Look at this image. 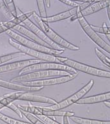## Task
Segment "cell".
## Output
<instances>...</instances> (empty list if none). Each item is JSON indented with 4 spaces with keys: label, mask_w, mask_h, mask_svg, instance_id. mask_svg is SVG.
Here are the masks:
<instances>
[{
    "label": "cell",
    "mask_w": 110,
    "mask_h": 124,
    "mask_svg": "<svg viewBox=\"0 0 110 124\" xmlns=\"http://www.w3.org/2000/svg\"><path fill=\"white\" fill-rule=\"evenodd\" d=\"M11 103H12V101L9 99L8 97H7L5 96H4V97H1V96H0V104H1L2 105H3L5 107L7 108L9 106V104H11Z\"/></svg>",
    "instance_id": "cell-32"
},
{
    "label": "cell",
    "mask_w": 110,
    "mask_h": 124,
    "mask_svg": "<svg viewBox=\"0 0 110 124\" xmlns=\"http://www.w3.org/2000/svg\"><path fill=\"white\" fill-rule=\"evenodd\" d=\"M110 0H101V1H96L95 3L91 4L90 5L81 11V14L83 17L89 16L94 14V13L97 12L101 10L102 9L106 8L110 6Z\"/></svg>",
    "instance_id": "cell-17"
},
{
    "label": "cell",
    "mask_w": 110,
    "mask_h": 124,
    "mask_svg": "<svg viewBox=\"0 0 110 124\" xmlns=\"http://www.w3.org/2000/svg\"><path fill=\"white\" fill-rule=\"evenodd\" d=\"M33 17L35 21L37 23V25L46 34V35L51 41H53L56 44L58 45L59 46L62 47L64 49H68L71 51H79V47L77 46L76 45L73 44L72 43L68 42L65 39L62 38L58 34L56 33L54 30H53L46 23L42 21L41 18L37 14V13L35 12L33 15Z\"/></svg>",
    "instance_id": "cell-2"
},
{
    "label": "cell",
    "mask_w": 110,
    "mask_h": 124,
    "mask_svg": "<svg viewBox=\"0 0 110 124\" xmlns=\"http://www.w3.org/2000/svg\"><path fill=\"white\" fill-rule=\"evenodd\" d=\"M24 54L22 53L21 52H16V53H13L8 54L6 55H3L0 56V65L2 63H4L5 62H7L10 60H12L13 59L18 58V57L24 56Z\"/></svg>",
    "instance_id": "cell-23"
},
{
    "label": "cell",
    "mask_w": 110,
    "mask_h": 124,
    "mask_svg": "<svg viewBox=\"0 0 110 124\" xmlns=\"http://www.w3.org/2000/svg\"><path fill=\"white\" fill-rule=\"evenodd\" d=\"M4 96L8 98L9 99L12 101V102H13L14 101H16V100L28 101V102H34L45 103V104H49L53 105L56 104L58 102L52 98L30 93H14L5 95Z\"/></svg>",
    "instance_id": "cell-10"
},
{
    "label": "cell",
    "mask_w": 110,
    "mask_h": 124,
    "mask_svg": "<svg viewBox=\"0 0 110 124\" xmlns=\"http://www.w3.org/2000/svg\"><path fill=\"white\" fill-rule=\"evenodd\" d=\"M56 58L61 63L63 64L67 67H69L72 69H74L76 71H80L82 72L92 75L94 76L108 78V79L110 78V70L100 69L98 68L94 67L90 65H86L85 63H80V62H77V61L73 60L67 58H65V57L56 56Z\"/></svg>",
    "instance_id": "cell-1"
},
{
    "label": "cell",
    "mask_w": 110,
    "mask_h": 124,
    "mask_svg": "<svg viewBox=\"0 0 110 124\" xmlns=\"http://www.w3.org/2000/svg\"><path fill=\"white\" fill-rule=\"evenodd\" d=\"M8 43L10 46L16 48L18 51H19V52L24 54L29 55L33 58H36V60H39L44 61L46 62H50V63H61L58 61V60L57 59L56 56H55V55L49 54L44 53L31 49L30 48H28L19 44V43L16 42V41H14L10 38L8 39Z\"/></svg>",
    "instance_id": "cell-8"
},
{
    "label": "cell",
    "mask_w": 110,
    "mask_h": 124,
    "mask_svg": "<svg viewBox=\"0 0 110 124\" xmlns=\"http://www.w3.org/2000/svg\"><path fill=\"white\" fill-rule=\"evenodd\" d=\"M107 37V39H108V40H109V42H110V35H106Z\"/></svg>",
    "instance_id": "cell-37"
},
{
    "label": "cell",
    "mask_w": 110,
    "mask_h": 124,
    "mask_svg": "<svg viewBox=\"0 0 110 124\" xmlns=\"http://www.w3.org/2000/svg\"><path fill=\"white\" fill-rule=\"evenodd\" d=\"M94 85V80L91 79L86 85L84 86L77 92L69 97L66 98L65 99L63 100L62 101L57 102L56 104L52 105L47 108L52 110H61L71 106L75 103H76L80 99H81L82 98H83L84 96L91 90V89L92 88Z\"/></svg>",
    "instance_id": "cell-6"
},
{
    "label": "cell",
    "mask_w": 110,
    "mask_h": 124,
    "mask_svg": "<svg viewBox=\"0 0 110 124\" xmlns=\"http://www.w3.org/2000/svg\"><path fill=\"white\" fill-rule=\"evenodd\" d=\"M44 5L46 7L50 8V3H51V1L49 0H44Z\"/></svg>",
    "instance_id": "cell-34"
},
{
    "label": "cell",
    "mask_w": 110,
    "mask_h": 124,
    "mask_svg": "<svg viewBox=\"0 0 110 124\" xmlns=\"http://www.w3.org/2000/svg\"><path fill=\"white\" fill-rule=\"evenodd\" d=\"M17 107L21 111H23L29 113L36 116L42 115V113L39 110V107L33 106H23V105H19Z\"/></svg>",
    "instance_id": "cell-21"
},
{
    "label": "cell",
    "mask_w": 110,
    "mask_h": 124,
    "mask_svg": "<svg viewBox=\"0 0 110 124\" xmlns=\"http://www.w3.org/2000/svg\"><path fill=\"white\" fill-rule=\"evenodd\" d=\"M4 108H5V106H4L3 105H2L1 104H0V110L1 109Z\"/></svg>",
    "instance_id": "cell-38"
},
{
    "label": "cell",
    "mask_w": 110,
    "mask_h": 124,
    "mask_svg": "<svg viewBox=\"0 0 110 124\" xmlns=\"http://www.w3.org/2000/svg\"><path fill=\"white\" fill-rule=\"evenodd\" d=\"M0 9H1L3 14L8 19H9L10 21L14 19V17L12 16V15L11 14L10 12H9L7 6L6 5L5 2V0H0Z\"/></svg>",
    "instance_id": "cell-29"
},
{
    "label": "cell",
    "mask_w": 110,
    "mask_h": 124,
    "mask_svg": "<svg viewBox=\"0 0 110 124\" xmlns=\"http://www.w3.org/2000/svg\"><path fill=\"white\" fill-rule=\"evenodd\" d=\"M13 30L15 31H17V32L20 33H21L22 35H23L26 36L28 38L30 39L31 40L33 41V42H35L38 43V44H39L42 45V46H44L46 47H49L47 45L44 43L43 41H42L40 39L37 37L35 34L33 33L31 30H30L29 29H28L26 27L23 26H22L21 24H19L17 26H15Z\"/></svg>",
    "instance_id": "cell-18"
},
{
    "label": "cell",
    "mask_w": 110,
    "mask_h": 124,
    "mask_svg": "<svg viewBox=\"0 0 110 124\" xmlns=\"http://www.w3.org/2000/svg\"><path fill=\"white\" fill-rule=\"evenodd\" d=\"M104 104L105 106H106L108 108H110V101H105V102H104Z\"/></svg>",
    "instance_id": "cell-36"
},
{
    "label": "cell",
    "mask_w": 110,
    "mask_h": 124,
    "mask_svg": "<svg viewBox=\"0 0 110 124\" xmlns=\"http://www.w3.org/2000/svg\"><path fill=\"white\" fill-rule=\"evenodd\" d=\"M42 61L36 59H31V60H25L17 61V62H12L10 63L4 64L0 65V74L5 72H8L10 71L15 70L17 69H23L24 68L32 65L34 64L41 63Z\"/></svg>",
    "instance_id": "cell-12"
},
{
    "label": "cell",
    "mask_w": 110,
    "mask_h": 124,
    "mask_svg": "<svg viewBox=\"0 0 110 124\" xmlns=\"http://www.w3.org/2000/svg\"><path fill=\"white\" fill-rule=\"evenodd\" d=\"M38 118H39L43 123L45 124H60L56 121H55L53 119L51 118L50 117L47 116L45 115H38L37 116Z\"/></svg>",
    "instance_id": "cell-30"
},
{
    "label": "cell",
    "mask_w": 110,
    "mask_h": 124,
    "mask_svg": "<svg viewBox=\"0 0 110 124\" xmlns=\"http://www.w3.org/2000/svg\"><path fill=\"white\" fill-rule=\"evenodd\" d=\"M110 92L103 93L97 94L96 95L90 96L88 97L82 98L81 99L78 101L77 104L86 105V104H93L96 103L104 102L105 101H110Z\"/></svg>",
    "instance_id": "cell-16"
},
{
    "label": "cell",
    "mask_w": 110,
    "mask_h": 124,
    "mask_svg": "<svg viewBox=\"0 0 110 124\" xmlns=\"http://www.w3.org/2000/svg\"><path fill=\"white\" fill-rule=\"evenodd\" d=\"M91 27L94 31L96 33H99L101 34H104V35H110V28L107 26L106 23H103L102 26L98 27L94 25H91Z\"/></svg>",
    "instance_id": "cell-24"
},
{
    "label": "cell",
    "mask_w": 110,
    "mask_h": 124,
    "mask_svg": "<svg viewBox=\"0 0 110 124\" xmlns=\"http://www.w3.org/2000/svg\"><path fill=\"white\" fill-rule=\"evenodd\" d=\"M106 10H107V15H108V18L109 21L110 20V6L109 7H108L106 8Z\"/></svg>",
    "instance_id": "cell-35"
},
{
    "label": "cell",
    "mask_w": 110,
    "mask_h": 124,
    "mask_svg": "<svg viewBox=\"0 0 110 124\" xmlns=\"http://www.w3.org/2000/svg\"><path fill=\"white\" fill-rule=\"evenodd\" d=\"M71 120L78 124H110V121H104L95 120V119L86 118L79 116L69 117Z\"/></svg>",
    "instance_id": "cell-20"
},
{
    "label": "cell",
    "mask_w": 110,
    "mask_h": 124,
    "mask_svg": "<svg viewBox=\"0 0 110 124\" xmlns=\"http://www.w3.org/2000/svg\"><path fill=\"white\" fill-rule=\"evenodd\" d=\"M45 70H59L69 72L71 74H78V71H76L74 69L69 67L65 65L62 63H50V62H41V63L28 66L24 69H21L19 72V76H22V75L35 72V71Z\"/></svg>",
    "instance_id": "cell-7"
},
{
    "label": "cell",
    "mask_w": 110,
    "mask_h": 124,
    "mask_svg": "<svg viewBox=\"0 0 110 124\" xmlns=\"http://www.w3.org/2000/svg\"><path fill=\"white\" fill-rule=\"evenodd\" d=\"M35 12V11H31L25 14H22L20 16H18L16 18L13 19L12 20L1 23L0 24V33L7 32L8 30H12V29L14 28L15 26L21 24V23H23L26 20L28 19L29 18L33 15Z\"/></svg>",
    "instance_id": "cell-13"
},
{
    "label": "cell",
    "mask_w": 110,
    "mask_h": 124,
    "mask_svg": "<svg viewBox=\"0 0 110 124\" xmlns=\"http://www.w3.org/2000/svg\"><path fill=\"white\" fill-rule=\"evenodd\" d=\"M78 19L79 21L80 26L83 29V30L85 31L88 37L92 40L94 43L97 45L98 46L102 49L104 51L108 53L109 55L110 54V46L104 39H102L95 31H94L91 27V25L88 23L85 17H83L81 14L80 11H78L75 16L71 17V21H74Z\"/></svg>",
    "instance_id": "cell-4"
},
{
    "label": "cell",
    "mask_w": 110,
    "mask_h": 124,
    "mask_svg": "<svg viewBox=\"0 0 110 124\" xmlns=\"http://www.w3.org/2000/svg\"><path fill=\"white\" fill-rule=\"evenodd\" d=\"M5 2L7 6L9 12L14 17V19L17 17L18 15L17 12V9H16V5H15L14 1H13V0H5Z\"/></svg>",
    "instance_id": "cell-28"
},
{
    "label": "cell",
    "mask_w": 110,
    "mask_h": 124,
    "mask_svg": "<svg viewBox=\"0 0 110 124\" xmlns=\"http://www.w3.org/2000/svg\"><path fill=\"white\" fill-rule=\"evenodd\" d=\"M78 74H72L70 76L60 77H54V78L42 80H35L31 81H26L21 83V85L28 86H53L56 85L65 83L74 79Z\"/></svg>",
    "instance_id": "cell-9"
},
{
    "label": "cell",
    "mask_w": 110,
    "mask_h": 124,
    "mask_svg": "<svg viewBox=\"0 0 110 124\" xmlns=\"http://www.w3.org/2000/svg\"><path fill=\"white\" fill-rule=\"evenodd\" d=\"M0 87L5 88L19 91V92H37L42 90L43 86H28L20 84H15L10 81H7L0 79Z\"/></svg>",
    "instance_id": "cell-14"
},
{
    "label": "cell",
    "mask_w": 110,
    "mask_h": 124,
    "mask_svg": "<svg viewBox=\"0 0 110 124\" xmlns=\"http://www.w3.org/2000/svg\"><path fill=\"white\" fill-rule=\"evenodd\" d=\"M23 24L26 26L27 28L31 31L33 33L35 34L37 37L40 39L44 42L46 43L49 47L52 48L53 49L57 50V51H65V49L62 47L59 46L58 45L56 44L53 41H51L46 35V34L39 27L37 26L35 24H34L30 19H27L23 22Z\"/></svg>",
    "instance_id": "cell-11"
},
{
    "label": "cell",
    "mask_w": 110,
    "mask_h": 124,
    "mask_svg": "<svg viewBox=\"0 0 110 124\" xmlns=\"http://www.w3.org/2000/svg\"><path fill=\"white\" fill-rule=\"evenodd\" d=\"M78 11H80L79 6L78 7L72 8L70 9L69 10L65 11V12H63L62 13L58 14L49 16V17H47L45 18V19H42V21L44 23H46V24L50 23H55V22L60 21H63V20L72 17L76 14Z\"/></svg>",
    "instance_id": "cell-15"
},
{
    "label": "cell",
    "mask_w": 110,
    "mask_h": 124,
    "mask_svg": "<svg viewBox=\"0 0 110 124\" xmlns=\"http://www.w3.org/2000/svg\"><path fill=\"white\" fill-rule=\"evenodd\" d=\"M36 2L37 4L38 9H39V17L41 18V19L47 17L46 9V7H45L44 0H37Z\"/></svg>",
    "instance_id": "cell-26"
},
{
    "label": "cell",
    "mask_w": 110,
    "mask_h": 124,
    "mask_svg": "<svg viewBox=\"0 0 110 124\" xmlns=\"http://www.w3.org/2000/svg\"><path fill=\"white\" fill-rule=\"evenodd\" d=\"M6 33L10 37V39L16 41V42L19 43V44L22 45L23 46L30 48L31 49L37 51L49 54L55 55V56L62 54L65 51H57V50L53 49L51 47H46L44 46L39 44L31 40L27 39L24 37H23L20 34L17 33H16L12 30L7 31L6 32Z\"/></svg>",
    "instance_id": "cell-3"
},
{
    "label": "cell",
    "mask_w": 110,
    "mask_h": 124,
    "mask_svg": "<svg viewBox=\"0 0 110 124\" xmlns=\"http://www.w3.org/2000/svg\"><path fill=\"white\" fill-rule=\"evenodd\" d=\"M0 120L7 124H32L30 123H28L26 122L18 120L15 118L7 116L4 114L0 113Z\"/></svg>",
    "instance_id": "cell-22"
},
{
    "label": "cell",
    "mask_w": 110,
    "mask_h": 124,
    "mask_svg": "<svg viewBox=\"0 0 110 124\" xmlns=\"http://www.w3.org/2000/svg\"><path fill=\"white\" fill-rule=\"evenodd\" d=\"M39 110L42 113V115L47 116H67L71 117L74 116V113L71 111H63L61 110H52L47 108H42L39 107Z\"/></svg>",
    "instance_id": "cell-19"
},
{
    "label": "cell",
    "mask_w": 110,
    "mask_h": 124,
    "mask_svg": "<svg viewBox=\"0 0 110 124\" xmlns=\"http://www.w3.org/2000/svg\"><path fill=\"white\" fill-rule=\"evenodd\" d=\"M95 53L96 56H97V58L99 59L101 61L102 63L103 64H104L105 65L107 66L108 67H110V59L108 56H106V55L102 53L99 49L95 48Z\"/></svg>",
    "instance_id": "cell-25"
},
{
    "label": "cell",
    "mask_w": 110,
    "mask_h": 124,
    "mask_svg": "<svg viewBox=\"0 0 110 124\" xmlns=\"http://www.w3.org/2000/svg\"><path fill=\"white\" fill-rule=\"evenodd\" d=\"M69 117L63 116V124H70L69 121Z\"/></svg>",
    "instance_id": "cell-33"
},
{
    "label": "cell",
    "mask_w": 110,
    "mask_h": 124,
    "mask_svg": "<svg viewBox=\"0 0 110 124\" xmlns=\"http://www.w3.org/2000/svg\"><path fill=\"white\" fill-rule=\"evenodd\" d=\"M72 74L69 72L59 70H45L33 72L26 74L22 76H18L13 78L11 80L12 83H23V82L31 81L35 80H40V79L46 78H54V77L67 76Z\"/></svg>",
    "instance_id": "cell-5"
},
{
    "label": "cell",
    "mask_w": 110,
    "mask_h": 124,
    "mask_svg": "<svg viewBox=\"0 0 110 124\" xmlns=\"http://www.w3.org/2000/svg\"><path fill=\"white\" fill-rule=\"evenodd\" d=\"M22 112V115L24 116L30 122H31V124H45L44 123H43L42 121L40 120L39 118H38L37 117L34 116L33 115H32L31 113H26V112L23 111Z\"/></svg>",
    "instance_id": "cell-27"
},
{
    "label": "cell",
    "mask_w": 110,
    "mask_h": 124,
    "mask_svg": "<svg viewBox=\"0 0 110 124\" xmlns=\"http://www.w3.org/2000/svg\"><path fill=\"white\" fill-rule=\"evenodd\" d=\"M60 1L63 3L65 4L68 6H71L73 8L78 7L80 5V3L77 1H72V0H60Z\"/></svg>",
    "instance_id": "cell-31"
}]
</instances>
